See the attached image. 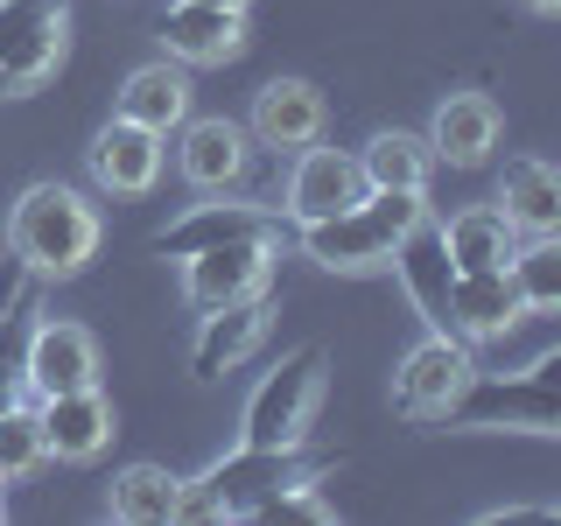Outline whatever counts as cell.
Masks as SVG:
<instances>
[{"label":"cell","instance_id":"obj_29","mask_svg":"<svg viewBox=\"0 0 561 526\" xmlns=\"http://www.w3.org/2000/svg\"><path fill=\"white\" fill-rule=\"evenodd\" d=\"M554 505H499V513H478V526H554Z\"/></svg>","mask_w":561,"mask_h":526},{"label":"cell","instance_id":"obj_14","mask_svg":"<svg viewBox=\"0 0 561 526\" xmlns=\"http://www.w3.org/2000/svg\"><path fill=\"white\" fill-rule=\"evenodd\" d=\"M245 162H253V134L239 119H183V140H175V169L197 197H218V190L245 183Z\"/></svg>","mask_w":561,"mask_h":526},{"label":"cell","instance_id":"obj_15","mask_svg":"<svg viewBox=\"0 0 561 526\" xmlns=\"http://www.w3.org/2000/svg\"><path fill=\"white\" fill-rule=\"evenodd\" d=\"M267 295H245V302H225V309H204L197 323V344H190V379H225L232 365H245L260 344H267Z\"/></svg>","mask_w":561,"mask_h":526},{"label":"cell","instance_id":"obj_18","mask_svg":"<svg viewBox=\"0 0 561 526\" xmlns=\"http://www.w3.org/2000/svg\"><path fill=\"white\" fill-rule=\"evenodd\" d=\"M519 288H513V274L505 267H478V274H456L449 281V330L463 344H491V338H513L519 330Z\"/></svg>","mask_w":561,"mask_h":526},{"label":"cell","instance_id":"obj_28","mask_svg":"<svg viewBox=\"0 0 561 526\" xmlns=\"http://www.w3.org/2000/svg\"><path fill=\"white\" fill-rule=\"evenodd\" d=\"M316 484H323V478H309V484H288V491H274V499L260 505L253 519H274V526H323V519H337V513H330V505H323V491H316Z\"/></svg>","mask_w":561,"mask_h":526},{"label":"cell","instance_id":"obj_8","mask_svg":"<svg viewBox=\"0 0 561 526\" xmlns=\"http://www.w3.org/2000/svg\"><path fill=\"white\" fill-rule=\"evenodd\" d=\"M232 239H267V245H280V210L218 190V197L190 204L183 218H169L162 232H154V253H162V260H190V253H204V245H232Z\"/></svg>","mask_w":561,"mask_h":526},{"label":"cell","instance_id":"obj_20","mask_svg":"<svg viewBox=\"0 0 561 526\" xmlns=\"http://www.w3.org/2000/svg\"><path fill=\"white\" fill-rule=\"evenodd\" d=\"M499 210L519 239H554L561 232V175L540 155H513L499 175Z\"/></svg>","mask_w":561,"mask_h":526},{"label":"cell","instance_id":"obj_4","mask_svg":"<svg viewBox=\"0 0 561 526\" xmlns=\"http://www.w3.org/2000/svg\"><path fill=\"white\" fill-rule=\"evenodd\" d=\"M323 386H330V351L323 344H295L288 358L253 386V400H245V414H239V443L302 449L309 428H316V408H323Z\"/></svg>","mask_w":561,"mask_h":526},{"label":"cell","instance_id":"obj_30","mask_svg":"<svg viewBox=\"0 0 561 526\" xmlns=\"http://www.w3.org/2000/svg\"><path fill=\"white\" fill-rule=\"evenodd\" d=\"M526 8H534V14H561V0H526Z\"/></svg>","mask_w":561,"mask_h":526},{"label":"cell","instance_id":"obj_24","mask_svg":"<svg viewBox=\"0 0 561 526\" xmlns=\"http://www.w3.org/2000/svg\"><path fill=\"white\" fill-rule=\"evenodd\" d=\"M428 169H435L428 140H421V134H400V127H386V134H373L358 148L365 190H428Z\"/></svg>","mask_w":561,"mask_h":526},{"label":"cell","instance_id":"obj_21","mask_svg":"<svg viewBox=\"0 0 561 526\" xmlns=\"http://www.w3.org/2000/svg\"><path fill=\"white\" fill-rule=\"evenodd\" d=\"M119 119H134V127H148V134H175L190 119V70L162 57V64H140L127 84H119V105H113Z\"/></svg>","mask_w":561,"mask_h":526},{"label":"cell","instance_id":"obj_25","mask_svg":"<svg viewBox=\"0 0 561 526\" xmlns=\"http://www.w3.org/2000/svg\"><path fill=\"white\" fill-rule=\"evenodd\" d=\"M393 267H400V281H408V295H414V309L428 316L435 330H449V281H456V267L443 260V239L421 225V232L393 253Z\"/></svg>","mask_w":561,"mask_h":526},{"label":"cell","instance_id":"obj_5","mask_svg":"<svg viewBox=\"0 0 561 526\" xmlns=\"http://www.w3.org/2000/svg\"><path fill=\"white\" fill-rule=\"evenodd\" d=\"M70 0H0V99H28L64 64Z\"/></svg>","mask_w":561,"mask_h":526},{"label":"cell","instance_id":"obj_17","mask_svg":"<svg viewBox=\"0 0 561 526\" xmlns=\"http://www.w3.org/2000/svg\"><path fill=\"white\" fill-rule=\"evenodd\" d=\"M162 43L183 70H210V64H232L245 49V14L239 8H210V0H175L162 14Z\"/></svg>","mask_w":561,"mask_h":526},{"label":"cell","instance_id":"obj_13","mask_svg":"<svg viewBox=\"0 0 561 526\" xmlns=\"http://www.w3.org/2000/svg\"><path fill=\"white\" fill-rule=\"evenodd\" d=\"M323 92L309 78H267L253 92V113H245V134L253 148H274V155H295L309 140H323Z\"/></svg>","mask_w":561,"mask_h":526},{"label":"cell","instance_id":"obj_12","mask_svg":"<svg viewBox=\"0 0 561 526\" xmlns=\"http://www.w3.org/2000/svg\"><path fill=\"white\" fill-rule=\"evenodd\" d=\"M84 162H92V183H99V190H113V197H148V190L162 183L169 148H162V134H148V127H134V119L113 113V119L92 134Z\"/></svg>","mask_w":561,"mask_h":526},{"label":"cell","instance_id":"obj_1","mask_svg":"<svg viewBox=\"0 0 561 526\" xmlns=\"http://www.w3.org/2000/svg\"><path fill=\"white\" fill-rule=\"evenodd\" d=\"M421 225H428V190H365L358 204L295 225V239L323 274H379Z\"/></svg>","mask_w":561,"mask_h":526},{"label":"cell","instance_id":"obj_27","mask_svg":"<svg viewBox=\"0 0 561 526\" xmlns=\"http://www.w3.org/2000/svg\"><path fill=\"white\" fill-rule=\"evenodd\" d=\"M43 464H49V449H43V421H35V408L0 400V478L22 484V478H35Z\"/></svg>","mask_w":561,"mask_h":526},{"label":"cell","instance_id":"obj_19","mask_svg":"<svg viewBox=\"0 0 561 526\" xmlns=\"http://www.w3.org/2000/svg\"><path fill=\"white\" fill-rule=\"evenodd\" d=\"M428 155L449 169H484L491 148H499V105H491L484 92H449L443 105H435L428 119Z\"/></svg>","mask_w":561,"mask_h":526},{"label":"cell","instance_id":"obj_26","mask_svg":"<svg viewBox=\"0 0 561 526\" xmlns=\"http://www.w3.org/2000/svg\"><path fill=\"white\" fill-rule=\"evenodd\" d=\"M505 274H513L526 316H554L561 309V245L554 239H519L513 260H505Z\"/></svg>","mask_w":561,"mask_h":526},{"label":"cell","instance_id":"obj_32","mask_svg":"<svg viewBox=\"0 0 561 526\" xmlns=\"http://www.w3.org/2000/svg\"><path fill=\"white\" fill-rule=\"evenodd\" d=\"M0 505H8V478H0Z\"/></svg>","mask_w":561,"mask_h":526},{"label":"cell","instance_id":"obj_31","mask_svg":"<svg viewBox=\"0 0 561 526\" xmlns=\"http://www.w3.org/2000/svg\"><path fill=\"white\" fill-rule=\"evenodd\" d=\"M210 8H239V14H245V8H253V0H210Z\"/></svg>","mask_w":561,"mask_h":526},{"label":"cell","instance_id":"obj_22","mask_svg":"<svg viewBox=\"0 0 561 526\" xmlns=\"http://www.w3.org/2000/svg\"><path fill=\"white\" fill-rule=\"evenodd\" d=\"M435 239H443V260H449L456 274L505 267V260H513V245H519V232L505 225V210H499V204H463L456 218L435 225Z\"/></svg>","mask_w":561,"mask_h":526},{"label":"cell","instance_id":"obj_7","mask_svg":"<svg viewBox=\"0 0 561 526\" xmlns=\"http://www.w3.org/2000/svg\"><path fill=\"white\" fill-rule=\"evenodd\" d=\"M470 379H478L470 344L456 338V330H428V338L400 358V373H393V408L408 421H443Z\"/></svg>","mask_w":561,"mask_h":526},{"label":"cell","instance_id":"obj_23","mask_svg":"<svg viewBox=\"0 0 561 526\" xmlns=\"http://www.w3.org/2000/svg\"><path fill=\"white\" fill-rule=\"evenodd\" d=\"M175 505H183V478L162 464H127L113 478V491H105V513L119 526H169Z\"/></svg>","mask_w":561,"mask_h":526},{"label":"cell","instance_id":"obj_9","mask_svg":"<svg viewBox=\"0 0 561 526\" xmlns=\"http://www.w3.org/2000/svg\"><path fill=\"white\" fill-rule=\"evenodd\" d=\"M274 288V245L267 239H232V245H204V253L183 260V302L190 309H225L245 302V295Z\"/></svg>","mask_w":561,"mask_h":526},{"label":"cell","instance_id":"obj_10","mask_svg":"<svg viewBox=\"0 0 561 526\" xmlns=\"http://www.w3.org/2000/svg\"><path fill=\"white\" fill-rule=\"evenodd\" d=\"M22 386L35 400L70 393V386H99V338L84 323H70V316H43L22 351Z\"/></svg>","mask_w":561,"mask_h":526},{"label":"cell","instance_id":"obj_3","mask_svg":"<svg viewBox=\"0 0 561 526\" xmlns=\"http://www.w3.org/2000/svg\"><path fill=\"white\" fill-rule=\"evenodd\" d=\"M295 456H302V449H253V443H239L232 456H218L210 470L183 478V505H175V519H190V526H197V519H253L274 491L337 470V464H295Z\"/></svg>","mask_w":561,"mask_h":526},{"label":"cell","instance_id":"obj_2","mask_svg":"<svg viewBox=\"0 0 561 526\" xmlns=\"http://www.w3.org/2000/svg\"><path fill=\"white\" fill-rule=\"evenodd\" d=\"M99 204L70 183H28L8 210V253L22 260L35 281H70L99 253Z\"/></svg>","mask_w":561,"mask_h":526},{"label":"cell","instance_id":"obj_11","mask_svg":"<svg viewBox=\"0 0 561 526\" xmlns=\"http://www.w3.org/2000/svg\"><path fill=\"white\" fill-rule=\"evenodd\" d=\"M35 421H43L49 464H99L105 443H113V400L99 386H70V393L35 400Z\"/></svg>","mask_w":561,"mask_h":526},{"label":"cell","instance_id":"obj_16","mask_svg":"<svg viewBox=\"0 0 561 526\" xmlns=\"http://www.w3.org/2000/svg\"><path fill=\"white\" fill-rule=\"evenodd\" d=\"M365 197V175H358V155H344V148H295V169H288V218L295 225H309V218H330V210H344V204H358Z\"/></svg>","mask_w":561,"mask_h":526},{"label":"cell","instance_id":"obj_6","mask_svg":"<svg viewBox=\"0 0 561 526\" xmlns=\"http://www.w3.org/2000/svg\"><path fill=\"white\" fill-rule=\"evenodd\" d=\"M548 373H554V358L526 365L519 379H470L443 421H456V428H519V435H554L561 400H554Z\"/></svg>","mask_w":561,"mask_h":526}]
</instances>
